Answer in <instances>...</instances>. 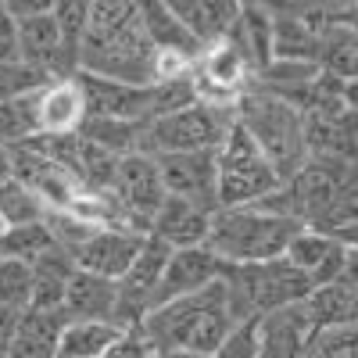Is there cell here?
<instances>
[{
  "mask_svg": "<svg viewBox=\"0 0 358 358\" xmlns=\"http://www.w3.org/2000/svg\"><path fill=\"white\" fill-rule=\"evenodd\" d=\"M62 312H65V319H108V322H118L115 319V312H118V283L76 268L69 287H65Z\"/></svg>",
  "mask_w": 358,
  "mask_h": 358,
  "instance_id": "cell-18",
  "label": "cell"
},
{
  "mask_svg": "<svg viewBox=\"0 0 358 358\" xmlns=\"http://www.w3.org/2000/svg\"><path fill=\"white\" fill-rule=\"evenodd\" d=\"M165 194L187 197L204 208H219L215 187H219V165L215 151H183V155H155Z\"/></svg>",
  "mask_w": 358,
  "mask_h": 358,
  "instance_id": "cell-10",
  "label": "cell"
},
{
  "mask_svg": "<svg viewBox=\"0 0 358 358\" xmlns=\"http://www.w3.org/2000/svg\"><path fill=\"white\" fill-rule=\"evenodd\" d=\"M341 8H358V0H344V4Z\"/></svg>",
  "mask_w": 358,
  "mask_h": 358,
  "instance_id": "cell-46",
  "label": "cell"
},
{
  "mask_svg": "<svg viewBox=\"0 0 358 358\" xmlns=\"http://www.w3.org/2000/svg\"><path fill=\"white\" fill-rule=\"evenodd\" d=\"M312 330H337V326H355L358 322V287L348 283L344 276L319 283L308 290V297L301 301Z\"/></svg>",
  "mask_w": 358,
  "mask_h": 358,
  "instance_id": "cell-17",
  "label": "cell"
},
{
  "mask_svg": "<svg viewBox=\"0 0 358 358\" xmlns=\"http://www.w3.org/2000/svg\"><path fill=\"white\" fill-rule=\"evenodd\" d=\"M47 83H54V79L43 69L29 65V62H8V65H0V104L29 97V94H40Z\"/></svg>",
  "mask_w": 358,
  "mask_h": 358,
  "instance_id": "cell-29",
  "label": "cell"
},
{
  "mask_svg": "<svg viewBox=\"0 0 358 358\" xmlns=\"http://www.w3.org/2000/svg\"><path fill=\"white\" fill-rule=\"evenodd\" d=\"M341 276L358 287V251H344V273Z\"/></svg>",
  "mask_w": 358,
  "mask_h": 358,
  "instance_id": "cell-43",
  "label": "cell"
},
{
  "mask_svg": "<svg viewBox=\"0 0 358 358\" xmlns=\"http://www.w3.org/2000/svg\"><path fill=\"white\" fill-rule=\"evenodd\" d=\"M273 25H276V15L244 4V15H241V22H236L229 40L241 47L251 72H262L265 65H273V57H276V50H273Z\"/></svg>",
  "mask_w": 358,
  "mask_h": 358,
  "instance_id": "cell-24",
  "label": "cell"
},
{
  "mask_svg": "<svg viewBox=\"0 0 358 358\" xmlns=\"http://www.w3.org/2000/svg\"><path fill=\"white\" fill-rule=\"evenodd\" d=\"M219 276H222V262L204 244L201 248H172V255L165 262V273H162V280L155 287L151 308L169 305V301H176V297L197 294L204 287H212Z\"/></svg>",
  "mask_w": 358,
  "mask_h": 358,
  "instance_id": "cell-11",
  "label": "cell"
},
{
  "mask_svg": "<svg viewBox=\"0 0 358 358\" xmlns=\"http://www.w3.org/2000/svg\"><path fill=\"white\" fill-rule=\"evenodd\" d=\"M162 358H212V355H201V351H162Z\"/></svg>",
  "mask_w": 358,
  "mask_h": 358,
  "instance_id": "cell-45",
  "label": "cell"
},
{
  "mask_svg": "<svg viewBox=\"0 0 358 358\" xmlns=\"http://www.w3.org/2000/svg\"><path fill=\"white\" fill-rule=\"evenodd\" d=\"M219 283L226 290V305L236 322L262 319L287 305H301L312 290V280L287 258L255 262V265H222Z\"/></svg>",
  "mask_w": 358,
  "mask_h": 358,
  "instance_id": "cell-5",
  "label": "cell"
},
{
  "mask_svg": "<svg viewBox=\"0 0 358 358\" xmlns=\"http://www.w3.org/2000/svg\"><path fill=\"white\" fill-rule=\"evenodd\" d=\"M155 358H162V355H155Z\"/></svg>",
  "mask_w": 358,
  "mask_h": 358,
  "instance_id": "cell-48",
  "label": "cell"
},
{
  "mask_svg": "<svg viewBox=\"0 0 358 358\" xmlns=\"http://www.w3.org/2000/svg\"><path fill=\"white\" fill-rule=\"evenodd\" d=\"M79 72L133 86L158 83V50L147 40L140 0H94L79 43Z\"/></svg>",
  "mask_w": 358,
  "mask_h": 358,
  "instance_id": "cell-1",
  "label": "cell"
},
{
  "mask_svg": "<svg viewBox=\"0 0 358 358\" xmlns=\"http://www.w3.org/2000/svg\"><path fill=\"white\" fill-rule=\"evenodd\" d=\"M18 315H22V312L0 308V358H8V355H11V341H15V326H18Z\"/></svg>",
  "mask_w": 358,
  "mask_h": 358,
  "instance_id": "cell-38",
  "label": "cell"
},
{
  "mask_svg": "<svg viewBox=\"0 0 358 358\" xmlns=\"http://www.w3.org/2000/svg\"><path fill=\"white\" fill-rule=\"evenodd\" d=\"M233 118L244 126L248 136L258 143V151L268 158L280 179H290L297 169L308 162V143H305V111L265 94L258 86H248L241 97L233 101Z\"/></svg>",
  "mask_w": 358,
  "mask_h": 358,
  "instance_id": "cell-4",
  "label": "cell"
},
{
  "mask_svg": "<svg viewBox=\"0 0 358 358\" xmlns=\"http://www.w3.org/2000/svg\"><path fill=\"white\" fill-rule=\"evenodd\" d=\"M315 330L301 305H287L258 319V351L255 358H305Z\"/></svg>",
  "mask_w": 358,
  "mask_h": 358,
  "instance_id": "cell-13",
  "label": "cell"
},
{
  "mask_svg": "<svg viewBox=\"0 0 358 358\" xmlns=\"http://www.w3.org/2000/svg\"><path fill=\"white\" fill-rule=\"evenodd\" d=\"M36 118H40V136H62L79 133L86 122V97L79 79H54L36 94Z\"/></svg>",
  "mask_w": 358,
  "mask_h": 358,
  "instance_id": "cell-15",
  "label": "cell"
},
{
  "mask_svg": "<svg viewBox=\"0 0 358 358\" xmlns=\"http://www.w3.org/2000/svg\"><path fill=\"white\" fill-rule=\"evenodd\" d=\"M11 176H15V169H11V147L0 143V183H8Z\"/></svg>",
  "mask_w": 358,
  "mask_h": 358,
  "instance_id": "cell-44",
  "label": "cell"
},
{
  "mask_svg": "<svg viewBox=\"0 0 358 358\" xmlns=\"http://www.w3.org/2000/svg\"><path fill=\"white\" fill-rule=\"evenodd\" d=\"M143 236H147V233L118 229V226H101L86 244H79V248L72 251L76 268L118 283V280L126 276V268L133 265V258H136V251H140V241H143Z\"/></svg>",
  "mask_w": 358,
  "mask_h": 358,
  "instance_id": "cell-12",
  "label": "cell"
},
{
  "mask_svg": "<svg viewBox=\"0 0 358 358\" xmlns=\"http://www.w3.org/2000/svg\"><path fill=\"white\" fill-rule=\"evenodd\" d=\"M0 8H4V0H0Z\"/></svg>",
  "mask_w": 358,
  "mask_h": 358,
  "instance_id": "cell-47",
  "label": "cell"
},
{
  "mask_svg": "<svg viewBox=\"0 0 358 358\" xmlns=\"http://www.w3.org/2000/svg\"><path fill=\"white\" fill-rule=\"evenodd\" d=\"M57 0H4V8L22 22V18H33V15H50Z\"/></svg>",
  "mask_w": 358,
  "mask_h": 358,
  "instance_id": "cell-37",
  "label": "cell"
},
{
  "mask_svg": "<svg viewBox=\"0 0 358 358\" xmlns=\"http://www.w3.org/2000/svg\"><path fill=\"white\" fill-rule=\"evenodd\" d=\"M90 8H94V0H57L54 4V22L62 29V40L65 47L79 57V43H83V33H86V22H90Z\"/></svg>",
  "mask_w": 358,
  "mask_h": 358,
  "instance_id": "cell-31",
  "label": "cell"
},
{
  "mask_svg": "<svg viewBox=\"0 0 358 358\" xmlns=\"http://www.w3.org/2000/svg\"><path fill=\"white\" fill-rule=\"evenodd\" d=\"M79 133L111 151L115 158H126L136 151H147V122H126V118H104V115H86Z\"/></svg>",
  "mask_w": 358,
  "mask_h": 358,
  "instance_id": "cell-23",
  "label": "cell"
},
{
  "mask_svg": "<svg viewBox=\"0 0 358 358\" xmlns=\"http://www.w3.org/2000/svg\"><path fill=\"white\" fill-rule=\"evenodd\" d=\"M215 165H219V187H215L219 208L258 204L283 183L276 169L268 165V158L258 151V143L248 136V129L236 126V118L226 140L215 147Z\"/></svg>",
  "mask_w": 358,
  "mask_h": 358,
  "instance_id": "cell-6",
  "label": "cell"
},
{
  "mask_svg": "<svg viewBox=\"0 0 358 358\" xmlns=\"http://www.w3.org/2000/svg\"><path fill=\"white\" fill-rule=\"evenodd\" d=\"M344 4V0H294V11H319V15H330Z\"/></svg>",
  "mask_w": 358,
  "mask_h": 358,
  "instance_id": "cell-40",
  "label": "cell"
},
{
  "mask_svg": "<svg viewBox=\"0 0 358 358\" xmlns=\"http://www.w3.org/2000/svg\"><path fill=\"white\" fill-rule=\"evenodd\" d=\"M341 101L358 115V79H344V83H341Z\"/></svg>",
  "mask_w": 358,
  "mask_h": 358,
  "instance_id": "cell-42",
  "label": "cell"
},
{
  "mask_svg": "<svg viewBox=\"0 0 358 358\" xmlns=\"http://www.w3.org/2000/svg\"><path fill=\"white\" fill-rule=\"evenodd\" d=\"M233 312L226 305V290L215 280L212 287H204L197 294L176 297L169 305L151 308L140 326L151 337L155 351H201L212 355L219 348V341L233 330Z\"/></svg>",
  "mask_w": 358,
  "mask_h": 358,
  "instance_id": "cell-2",
  "label": "cell"
},
{
  "mask_svg": "<svg viewBox=\"0 0 358 358\" xmlns=\"http://www.w3.org/2000/svg\"><path fill=\"white\" fill-rule=\"evenodd\" d=\"M33 136H40L36 94L0 104V143H4V147H18V143H29Z\"/></svg>",
  "mask_w": 358,
  "mask_h": 358,
  "instance_id": "cell-26",
  "label": "cell"
},
{
  "mask_svg": "<svg viewBox=\"0 0 358 358\" xmlns=\"http://www.w3.org/2000/svg\"><path fill=\"white\" fill-rule=\"evenodd\" d=\"M155 355L158 351H155L151 337L143 334L140 322L136 326H126V330L111 341V348L104 351V358H155Z\"/></svg>",
  "mask_w": 358,
  "mask_h": 358,
  "instance_id": "cell-34",
  "label": "cell"
},
{
  "mask_svg": "<svg viewBox=\"0 0 358 358\" xmlns=\"http://www.w3.org/2000/svg\"><path fill=\"white\" fill-rule=\"evenodd\" d=\"M76 273V258L62 244H54L33 262V305L29 308H62L65 287Z\"/></svg>",
  "mask_w": 358,
  "mask_h": 358,
  "instance_id": "cell-21",
  "label": "cell"
},
{
  "mask_svg": "<svg viewBox=\"0 0 358 358\" xmlns=\"http://www.w3.org/2000/svg\"><path fill=\"white\" fill-rule=\"evenodd\" d=\"M50 208L36 190H29L22 179H8L0 183V226H29V222H43Z\"/></svg>",
  "mask_w": 358,
  "mask_h": 358,
  "instance_id": "cell-25",
  "label": "cell"
},
{
  "mask_svg": "<svg viewBox=\"0 0 358 358\" xmlns=\"http://www.w3.org/2000/svg\"><path fill=\"white\" fill-rule=\"evenodd\" d=\"M86 97V115H104V118H126V122H151L158 115V94L151 86H133L118 79H101V76H76Z\"/></svg>",
  "mask_w": 358,
  "mask_h": 358,
  "instance_id": "cell-9",
  "label": "cell"
},
{
  "mask_svg": "<svg viewBox=\"0 0 358 358\" xmlns=\"http://www.w3.org/2000/svg\"><path fill=\"white\" fill-rule=\"evenodd\" d=\"M122 330L126 326L108 319H69L57 341V358H104V351Z\"/></svg>",
  "mask_w": 358,
  "mask_h": 358,
  "instance_id": "cell-22",
  "label": "cell"
},
{
  "mask_svg": "<svg viewBox=\"0 0 358 358\" xmlns=\"http://www.w3.org/2000/svg\"><path fill=\"white\" fill-rule=\"evenodd\" d=\"M62 308H25L15 326V341L8 358H57V341L65 330Z\"/></svg>",
  "mask_w": 358,
  "mask_h": 358,
  "instance_id": "cell-19",
  "label": "cell"
},
{
  "mask_svg": "<svg viewBox=\"0 0 358 358\" xmlns=\"http://www.w3.org/2000/svg\"><path fill=\"white\" fill-rule=\"evenodd\" d=\"M305 226L297 219L276 215L262 204H241V208H215L212 229H208L204 248L222 265H255L283 258L287 244Z\"/></svg>",
  "mask_w": 358,
  "mask_h": 358,
  "instance_id": "cell-3",
  "label": "cell"
},
{
  "mask_svg": "<svg viewBox=\"0 0 358 358\" xmlns=\"http://www.w3.org/2000/svg\"><path fill=\"white\" fill-rule=\"evenodd\" d=\"M233 126V104L194 101L147 122V155H183V151H215Z\"/></svg>",
  "mask_w": 358,
  "mask_h": 358,
  "instance_id": "cell-7",
  "label": "cell"
},
{
  "mask_svg": "<svg viewBox=\"0 0 358 358\" xmlns=\"http://www.w3.org/2000/svg\"><path fill=\"white\" fill-rule=\"evenodd\" d=\"M305 358H358V322L337 326V330H319Z\"/></svg>",
  "mask_w": 358,
  "mask_h": 358,
  "instance_id": "cell-32",
  "label": "cell"
},
{
  "mask_svg": "<svg viewBox=\"0 0 358 358\" xmlns=\"http://www.w3.org/2000/svg\"><path fill=\"white\" fill-rule=\"evenodd\" d=\"M22 62V36H18V18L0 8V65Z\"/></svg>",
  "mask_w": 358,
  "mask_h": 358,
  "instance_id": "cell-35",
  "label": "cell"
},
{
  "mask_svg": "<svg viewBox=\"0 0 358 358\" xmlns=\"http://www.w3.org/2000/svg\"><path fill=\"white\" fill-rule=\"evenodd\" d=\"M108 194L118 204V215H122L126 229L151 233V219L165 201V183H162V172H158V158L147 155V151L118 158L115 183H111Z\"/></svg>",
  "mask_w": 358,
  "mask_h": 358,
  "instance_id": "cell-8",
  "label": "cell"
},
{
  "mask_svg": "<svg viewBox=\"0 0 358 358\" xmlns=\"http://www.w3.org/2000/svg\"><path fill=\"white\" fill-rule=\"evenodd\" d=\"M283 258H287L294 268H301V273L312 280V287L330 283V280H337V276L344 273V248L334 241L330 233L308 229V226L287 244Z\"/></svg>",
  "mask_w": 358,
  "mask_h": 358,
  "instance_id": "cell-16",
  "label": "cell"
},
{
  "mask_svg": "<svg viewBox=\"0 0 358 358\" xmlns=\"http://www.w3.org/2000/svg\"><path fill=\"white\" fill-rule=\"evenodd\" d=\"M248 8H258V11H268V15H287L294 11V0H244Z\"/></svg>",
  "mask_w": 358,
  "mask_h": 358,
  "instance_id": "cell-41",
  "label": "cell"
},
{
  "mask_svg": "<svg viewBox=\"0 0 358 358\" xmlns=\"http://www.w3.org/2000/svg\"><path fill=\"white\" fill-rule=\"evenodd\" d=\"M330 236H334L344 251H358V219H355V222H341Z\"/></svg>",
  "mask_w": 358,
  "mask_h": 358,
  "instance_id": "cell-39",
  "label": "cell"
},
{
  "mask_svg": "<svg viewBox=\"0 0 358 358\" xmlns=\"http://www.w3.org/2000/svg\"><path fill=\"white\" fill-rule=\"evenodd\" d=\"M244 15V0H201V33L204 43L229 40Z\"/></svg>",
  "mask_w": 358,
  "mask_h": 358,
  "instance_id": "cell-30",
  "label": "cell"
},
{
  "mask_svg": "<svg viewBox=\"0 0 358 358\" xmlns=\"http://www.w3.org/2000/svg\"><path fill=\"white\" fill-rule=\"evenodd\" d=\"M158 4H162L176 22H183L190 33L204 43V33H201V0H158Z\"/></svg>",
  "mask_w": 358,
  "mask_h": 358,
  "instance_id": "cell-36",
  "label": "cell"
},
{
  "mask_svg": "<svg viewBox=\"0 0 358 358\" xmlns=\"http://www.w3.org/2000/svg\"><path fill=\"white\" fill-rule=\"evenodd\" d=\"M212 212L215 208L165 194L162 208L151 219V233L158 241H165L169 248H201L208 241V229H212Z\"/></svg>",
  "mask_w": 358,
  "mask_h": 358,
  "instance_id": "cell-14",
  "label": "cell"
},
{
  "mask_svg": "<svg viewBox=\"0 0 358 358\" xmlns=\"http://www.w3.org/2000/svg\"><path fill=\"white\" fill-rule=\"evenodd\" d=\"M255 351H258V319H244L233 322V330L219 341L212 358H255Z\"/></svg>",
  "mask_w": 358,
  "mask_h": 358,
  "instance_id": "cell-33",
  "label": "cell"
},
{
  "mask_svg": "<svg viewBox=\"0 0 358 358\" xmlns=\"http://www.w3.org/2000/svg\"><path fill=\"white\" fill-rule=\"evenodd\" d=\"M140 18H143V29H147V40L155 43L158 54H179V57H187V62L197 65L204 43L183 22H176L158 0H140Z\"/></svg>",
  "mask_w": 358,
  "mask_h": 358,
  "instance_id": "cell-20",
  "label": "cell"
},
{
  "mask_svg": "<svg viewBox=\"0 0 358 358\" xmlns=\"http://www.w3.org/2000/svg\"><path fill=\"white\" fill-rule=\"evenodd\" d=\"M54 248V236L47 229V222H29V226H8L0 233V255L4 258H18L33 265L43 251Z\"/></svg>",
  "mask_w": 358,
  "mask_h": 358,
  "instance_id": "cell-27",
  "label": "cell"
},
{
  "mask_svg": "<svg viewBox=\"0 0 358 358\" xmlns=\"http://www.w3.org/2000/svg\"><path fill=\"white\" fill-rule=\"evenodd\" d=\"M33 305V265L0 255V308L25 312Z\"/></svg>",
  "mask_w": 358,
  "mask_h": 358,
  "instance_id": "cell-28",
  "label": "cell"
}]
</instances>
